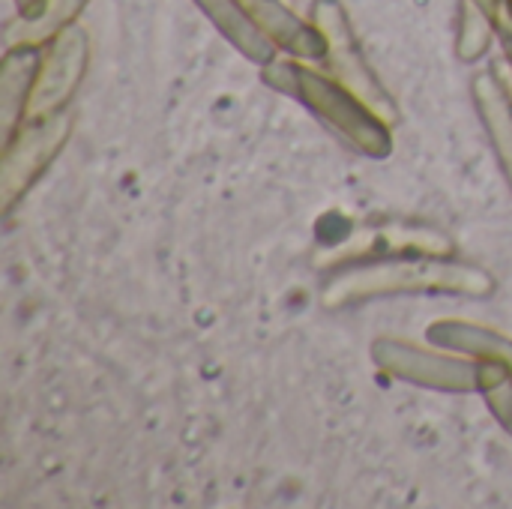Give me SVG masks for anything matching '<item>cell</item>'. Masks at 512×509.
Masks as SVG:
<instances>
[{"label":"cell","mask_w":512,"mask_h":509,"mask_svg":"<svg viewBox=\"0 0 512 509\" xmlns=\"http://www.w3.org/2000/svg\"><path fill=\"white\" fill-rule=\"evenodd\" d=\"M405 294L492 297L495 279L483 267L453 258H387L342 267L321 291V300L327 309H342Z\"/></svg>","instance_id":"cell-1"},{"label":"cell","mask_w":512,"mask_h":509,"mask_svg":"<svg viewBox=\"0 0 512 509\" xmlns=\"http://www.w3.org/2000/svg\"><path fill=\"white\" fill-rule=\"evenodd\" d=\"M261 78L279 90L297 96L315 117H321L342 141L360 150L369 159H387L393 153L390 123L378 117L357 93H351L342 81L327 78L318 69L303 63L273 60L261 69Z\"/></svg>","instance_id":"cell-2"},{"label":"cell","mask_w":512,"mask_h":509,"mask_svg":"<svg viewBox=\"0 0 512 509\" xmlns=\"http://www.w3.org/2000/svg\"><path fill=\"white\" fill-rule=\"evenodd\" d=\"M309 18L315 21V27L324 33L327 39V66L336 75V81H342L351 93H357L378 117H384L390 126L399 120L396 102L387 93L384 81L378 78V72L369 66L363 45L354 33V24L348 18V9L342 0H315L309 9Z\"/></svg>","instance_id":"cell-3"},{"label":"cell","mask_w":512,"mask_h":509,"mask_svg":"<svg viewBox=\"0 0 512 509\" xmlns=\"http://www.w3.org/2000/svg\"><path fill=\"white\" fill-rule=\"evenodd\" d=\"M69 132H72V114L69 108H60L54 114L24 120L18 132L6 138L3 165H0V201L6 213L15 210V204L27 195V189L57 159Z\"/></svg>","instance_id":"cell-4"},{"label":"cell","mask_w":512,"mask_h":509,"mask_svg":"<svg viewBox=\"0 0 512 509\" xmlns=\"http://www.w3.org/2000/svg\"><path fill=\"white\" fill-rule=\"evenodd\" d=\"M372 360L375 366L402 381L423 390L438 393H477L480 390V360L456 357L444 351H429L405 339H375L372 342Z\"/></svg>","instance_id":"cell-5"},{"label":"cell","mask_w":512,"mask_h":509,"mask_svg":"<svg viewBox=\"0 0 512 509\" xmlns=\"http://www.w3.org/2000/svg\"><path fill=\"white\" fill-rule=\"evenodd\" d=\"M87 63H90V39L87 30L78 24L60 30L48 45H42V66L30 96L27 120L66 108L78 84L84 81Z\"/></svg>","instance_id":"cell-6"},{"label":"cell","mask_w":512,"mask_h":509,"mask_svg":"<svg viewBox=\"0 0 512 509\" xmlns=\"http://www.w3.org/2000/svg\"><path fill=\"white\" fill-rule=\"evenodd\" d=\"M456 243L432 228H402V225H387L369 231L366 240H354L351 246L339 249L333 264L336 267H351V264H366V261H387V258H453Z\"/></svg>","instance_id":"cell-7"},{"label":"cell","mask_w":512,"mask_h":509,"mask_svg":"<svg viewBox=\"0 0 512 509\" xmlns=\"http://www.w3.org/2000/svg\"><path fill=\"white\" fill-rule=\"evenodd\" d=\"M246 12L258 24V30L282 51L303 57V60H324L327 57V39L315 27V21H303L279 0H243Z\"/></svg>","instance_id":"cell-8"},{"label":"cell","mask_w":512,"mask_h":509,"mask_svg":"<svg viewBox=\"0 0 512 509\" xmlns=\"http://www.w3.org/2000/svg\"><path fill=\"white\" fill-rule=\"evenodd\" d=\"M474 105L489 135V144L498 156L501 174L512 192V87L501 81L495 69L474 75L471 81Z\"/></svg>","instance_id":"cell-9"},{"label":"cell","mask_w":512,"mask_h":509,"mask_svg":"<svg viewBox=\"0 0 512 509\" xmlns=\"http://www.w3.org/2000/svg\"><path fill=\"white\" fill-rule=\"evenodd\" d=\"M42 66V45H9L0 63V117L3 135L12 138L27 120L30 96Z\"/></svg>","instance_id":"cell-10"},{"label":"cell","mask_w":512,"mask_h":509,"mask_svg":"<svg viewBox=\"0 0 512 509\" xmlns=\"http://www.w3.org/2000/svg\"><path fill=\"white\" fill-rule=\"evenodd\" d=\"M426 339L435 348L456 351V354H465L480 363H486V360L504 363L512 369V339L486 324H474V321H462V318L435 321V324H429Z\"/></svg>","instance_id":"cell-11"},{"label":"cell","mask_w":512,"mask_h":509,"mask_svg":"<svg viewBox=\"0 0 512 509\" xmlns=\"http://www.w3.org/2000/svg\"><path fill=\"white\" fill-rule=\"evenodd\" d=\"M195 6L249 63L264 69L276 60V45L258 30L243 0H195Z\"/></svg>","instance_id":"cell-12"},{"label":"cell","mask_w":512,"mask_h":509,"mask_svg":"<svg viewBox=\"0 0 512 509\" xmlns=\"http://www.w3.org/2000/svg\"><path fill=\"white\" fill-rule=\"evenodd\" d=\"M504 0H459V30L456 57L462 63H477L486 57L492 36L498 33V12Z\"/></svg>","instance_id":"cell-13"},{"label":"cell","mask_w":512,"mask_h":509,"mask_svg":"<svg viewBox=\"0 0 512 509\" xmlns=\"http://www.w3.org/2000/svg\"><path fill=\"white\" fill-rule=\"evenodd\" d=\"M90 0H45L36 18H18L6 39L9 45H48L60 30L72 27Z\"/></svg>","instance_id":"cell-14"},{"label":"cell","mask_w":512,"mask_h":509,"mask_svg":"<svg viewBox=\"0 0 512 509\" xmlns=\"http://www.w3.org/2000/svg\"><path fill=\"white\" fill-rule=\"evenodd\" d=\"M498 426L512 438V369L504 363H480V390H477Z\"/></svg>","instance_id":"cell-15"},{"label":"cell","mask_w":512,"mask_h":509,"mask_svg":"<svg viewBox=\"0 0 512 509\" xmlns=\"http://www.w3.org/2000/svg\"><path fill=\"white\" fill-rule=\"evenodd\" d=\"M498 36L504 42V54H507V66H510V87H512V12L504 0L501 12H498Z\"/></svg>","instance_id":"cell-16"},{"label":"cell","mask_w":512,"mask_h":509,"mask_svg":"<svg viewBox=\"0 0 512 509\" xmlns=\"http://www.w3.org/2000/svg\"><path fill=\"white\" fill-rule=\"evenodd\" d=\"M42 6H45V0H15L18 18H36Z\"/></svg>","instance_id":"cell-17"},{"label":"cell","mask_w":512,"mask_h":509,"mask_svg":"<svg viewBox=\"0 0 512 509\" xmlns=\"http://www.w3.org/2000/svg\"><path fill=\"white\" fill-rule=\"evenodd\" d=\"M507 6H510V12H512V0H507Z\"/></svg>","instance_id":"cell-18"}]
</instances>
